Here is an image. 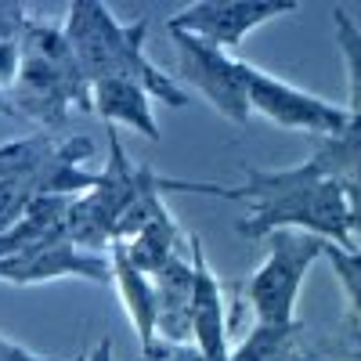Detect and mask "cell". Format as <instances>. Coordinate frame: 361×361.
Wrapping results in <instances>:
<instances>
[{"label":"cell","mask_w":361,"mask_h":361,"mask_svg":"<svg viewBox=\"0 0 361 361\" xmlns=\"http://www.w3.org/2000/svg\"><path fill=\"white\" fill-rule=\"evenodd\" d=\"M235 202H250V217L238 224V235L267 238L275 231H307L325 243L354 246L347 188L322 177L311 159L286 170H246Z\"/></svg>","instance_id":"1"},{"label":"cell","mask_w":361,"mask_h":361,"mask_svg":"<svg viewBox=\"0 0 361 361\" xmlns=\"http://www.w3.org/2000/svg\"><path fill=\"white\" fill-rule=\"evenodd\" d=\"M62 29L80 58L90 87L102 80H130V83L145 87L156 102H166L173 109L188 102L185 87L170 80L166 73H159V66H152V58L145 54L148 18L123 25L102 0H76Z\"/></svg>","instance_id":"2"},{"label":"cell","mask_w":361,"mask_h":361,"mask_svg":"<svg viewBox=\"0 0 361 361\" xmlns=\"http://www.w3.org/2000/svg\"><path fill=\"white\" fill-rule=\"evenodd\" d=\"M18 116L37 119L51 134L66 130L73 109H94V87H90L80 58L66 37V29L25 18L22 29V69L18 83L8 94Z\"/></svg>","instance_id":"3"},{"label":"cell","mask_w":361,"mask_h":361,"mask_svg":"<svg viewBox=\"0 0 361 361\" xmlns=\"http://www.w3.org/2000/svg\"><path fill=\"white\" fill-rule=\"evenodd\" d=\"M94 141L73 134H29L0 145V180H25L44 199L47 195H83L98 185V173L87 170Z\"/></svg>","instance_id":"4"},{"label":"cell","mask_w":361,"mask_h":361,"mask_svg":"<svg viewBox=\"0 0 361 361\" xmlns=\"http://www.w3.org/2000/svg\"><path fill=\"white\" fill-rule=\"evenodd\" d=\"M264 243H267V257L253 271V279L246 286L250 307H253L257 322L293 325L300 286H304L311 264L318 257H325L329 243L318 235H307V231H275Z\"/></svg>","instance_id":"5"},{"label":"cell","mask_w":361,"mask_h":361,"mask_svg":"<svg viewBox=\"0 0 361 361\" xmlns=\"http://www.w3.org/2000/svg\"><path fill=\"white\" fill-rule=\"evenodd\" d=\"M177 51V76L180 83L195 87L231 123H246L253 116L250 105V62L231 58L224 47H214L188 33H170Z\"/></svg>","instance_id":"6"},{"label":"cell","mask_w":361,"mask_h":361,"mask_svg":"<svg viewBox=\"0 0 361 361\" xmlns=\"http://www.w3.org/2000/svg\"><path fill=\"white\" fill-rule=\"evenodd\" d=\"M250 105L253 112H260L264 119H271L282 130H296V134H311L329 137L347 127L350 112L343 105H333L304 87H293L279 76H271L257 66H250Z\"/></svg>","instance_id":"7"},{"label":"cell","mask_w":361,"mask_h":361,"mask_svg":"<svg viewBox=\"0 0 361 361\" xmlns=\"http://www.w3.org/2000/svg\"><path fill=\"white\" fill-rule=\"evenodd\" d=\"M296 0H199L166 18V33H188L214 47H238L257 25L293 15Z\"/></svg>","instance_id":"8"},{"label":"cell","mask_w":361,"mask_h":361,"mask_svg":"<svg viewBox=\"0 0 361 361\" xmlns=\"http://www.w3.org/2000/svg\"><path fill=\"white\" fill-rule=\"evenodd\" d=\"M54 279L112 282V257L80 250L69 238H58V243H40L0 260V282L8 286H40Z\"/></svg>","instance_id":"9"},{"label":"cell","mask_w":361,"mask_h":361,"mask_svg":"<svg viewBox=\"0 0 361 361\" xmlns=\"http://www.w3.org/2000/svg\"><path fill=\"white\" fill-rule=\"evenodd\" d=\"M188 253L195 267V304H192V343L209 357V361H228V322H224V289L217 275L206 264L202 238H188Z\"/></svg>","instance_id":"10"},{"label":"cell","mask_w":361,"mask_h":361,"mask_svg":"<svg viewBox=\"0 0 361 361\" xmlns=\"http://www.w3.org/2000/svg\"><path fill=\"white\" fill-rule=\"evenodd\" d=\"M112 257V282L119 289V300H123V311L134 322V333L141 343V354H148L159 343V300H156V279H148L145 271H137L127 257L123 243L109 246Z\"/></svg>","instance_id":"11"},{"label":"cell","mask_w":361,"mask_h":361,"mask_svg":"<svg viewBox=\"0 0 361 361\" xmlns=\"http://www.w3.org/2000/svg\"><path fill=\"white\" fill-rule=\"evenodd\" d=\"M156 300H159V340L188 343V336H192V304H195L192 253L173 257L156 275Z\"/></svg>","instance_id":"12"},{"label":"cell","mask_w":361,"mask_h":361,"mask_svg":"<svg viewBox=\"0 0 361 361\" xmlns=\"http://www.w3.org/2000/svg\"><path fill=\"white\" fill-rule=\"evenodd\" d=\"M152 94L130 80H102L94 83V112L109 127H130L145 141H159V123L152 116Z\"/></svg>","instance_id":"13"},{"label":"cell","mask_w":361,"mask_h":361,"mask_svg":"<svg viewBox=\"0 0 361 361\" xmlns=\"http://www.w3.org/2000/svg\"><path fill=\"white\" fill-rule=\"evenodd\" d=\"M311 166H314L322 177L343 185V188L361 185V116L350 112V119H347L343 130L314 141Z\"/></svg>","instance_id":"14"},{"label":"cell","mask_w":361,"mask_h":361,"mask_svg":"<svg viewBox=\"0 0 361 361\" xmlns=\"http://www.w3.org/2000/svg\"><path fill=\"white\" fill-rule=\"evenodd\" d=\"M188 238L192 235L173 221V214H166V217H159L156 224H148L137 238H130V243H123V246H127L130 264L137 271H145L148 279H156L173 257H180V250L188 246Z\"/></svg>","instance_id":"15"},{"label":"cell","mask_w":361,"mask_h":361,"mask_svg":"<svg viewBox=\"0 0 361 361\" xmlns=\"http://www.w3.org/2000/svg\"><path fill=\"white\" fill-rule=\"evenodd\" d=\"M304 357V336H300V322L293 325H267L253 322L246 340L231 350L228 361H300Z\"/></svg>","instance_id":"16"},{"label":"cell","mask_w":361,"mask_h":361,"mask_svg":"<svg viewBox=\"0 0 361 361\" xmlns=\"http://www.w3.org/2000/svg\"><path fill=\"white\" fill-rule=\"evenodd\" d=\"M333 33L347 66V112L361 116V25L347 8H333Z\"/></svg>","instance_id":"17"},{"label":"cell","mask_w":361,"mask_h":361,"mask_svg":"<svg viewBox=\"0 0 361 361\" xmlns=\"http://www.w3.org/2000/svg\"><path fill=\"white\" fill-rule=\"evenodd\" d=\"M325 260L333 264L336 271V279L350 300V318L361 325V250L357 246H336V243H329L325 246Z\"/></svg>","instance_id":"18"},{"label":"cell","mask_w":361,"mask_h":361,"mask_svg":"<svg viewBox=\"0 0 361 361\" xmlns=\"http://www.w3.org/2000/svg\"><path fill=\"white\" fill-rule=\"evenodd\" d=\"M311 357V354H307ZM311 361H361V325L354 322V318H347L343 322V329H340V340L336 343H329L318 357H311Z\"/></svg>","instance_id":"19"},{"label":"cell","mask_w":361,"mask_h":361,"mask_svg":"<svg viewBox=\"0 0 361 361\" xmlns=\"http://www.w3.org/2000/svg\"><path fill=\"white\" fill-rule=\"evenodd\" d=\"M25 18H29V15H25V8H22V4H0V40L22 33ZM0 116H18V112H15V105H11L8 98H0Z\"/></svg>","instance_id":"20"},{"label":"cell","mask_w":361,"mask_h":361,"mask_svg":"<svg viewBox=\"0 0 361 361\" xmlns=\"http://www.w3.org/2000/svg\"><path fill=\"white\" fill-rule=\"evenodd\" d=\"M145 361H209L195 343H170V340H159L148 354H141Z\"/></svg>","instance_id":"21"},{"label":"cell","mask_w":361,"mask_h":361,"mask_svg":"<svg viewBox=\"0 0 361 361\" xmlns=\"http://www.w3.org/2000/svg\"><path fill=\"white\" fill-rule=\"evenodd\" d=\"M0 361H69V357H44V354L25 350V347L15 343V340H4V336H0Z\"/></svg>","instance_id":"22"},{"label":"cell","mask_w":361,"mask_h":361,"mask_svg":"<svg viewBox=\"0 0 361 361\" xmlns=\"http://www.w3.org/2000/svg\"><path fill=\"white\" fill-rule=\"evenodd\" d=\"M347 202H350V228L361 235V185L347 188Z\"/></svg>","instance_id":"23"},{"label":"cell","mask_w":361,"mask_h":361,"mask_svg":"<svg viewBox=\"0 0 361 361\" xmlns=\"http://www.w3.org/2000/svg\"><path fill=\"white\" fill-rule=\"evenodd\" d=\"M300 361H311V357H307V354H304V357H300Z\"/></svg>","instance_id":"24"}]
</instances>
